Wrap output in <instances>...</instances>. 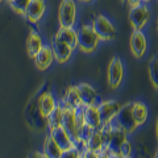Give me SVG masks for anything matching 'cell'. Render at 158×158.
Segmentation results:
<instances>
[{"label": "cell", "instance_id": "obj_24", "mask_svg": "<svg viewBox=\"0 0 158 158\" xmlns=\"http://www.w3.org/2000/svg\"><path fill=\"white\" fill-rule=\"evenodd\" d=\"M63 111H65V108L62 107V104H61V103H58V106L56 107V110H54V111L50 113V115H49V116L46 117L49 129H52V128H56V127L62 125Z\"/></svg>", "mask_w": 158, "mask_h": 158}, {"label": "cell", "instance_id": "obj_10", "mask_svg": "<svg viewBox=\"0 0 158 158\" xmlns=\"http://www.w3.org/2000/svg\"><path fill=\"white\" fill-rule=\"evenodd\" d=\"M49 131H50L49 132V135L53 137V140L57 142L58 146L61 148L62 150H67V149H70V148L75 146V141H74V138L71 137V135L62 125L52 128V129H49Z\"/></svg>", "mask_w": 158, "mask_h": 158}, {"label": "cell", "instance_id": "obj_7", "mask_svg": "<svg viewBox=\"0 0 158 158\" xmlns=\"http://www.w3.org/2000/svg\"><path fill=\"white\" fill-rule=\"evenodd\" d=\"M52 49H53L54 59L58 63H61V65L70 61L73 57V53H74V49L71 46H69L66 42H63L57 36H54L52 38Z\"/></svg>", "mask_w": 158, "mask_h": 158}, {"label": "cell", "instance_id": "obj_1", "mask_svg": "<svg viewBox=\"0 0 158 158\" xmlns=\"http://www.w3.org/2000/svg\"><path fill=\"white\" fill-rule=\"evenodd\" d=\"M100 38H99L98 33L95 32L92 24H83L78 31V48L79 50L90 54L94 53L99 46Z\"/></svg>", "mask_w": 158, "mask_h": 158}, {"label": "cell", "instance_id": "obj_15", "mask_svg": "<svg viewBox=\"0 0 158 158\" xmlns=\"http://www.w3.org/2000/svg\"><path fill=\"white\" fill-rule=\"evenodd\" d=\"M62 127L70 133L74 141L79 138V129L77 125L75 118V110L74 108H65L63 111V118H62Z\"/></svg>", "mask_w": 158, "mask_h": 158}, {"label": "cell", "instance_id": "obj_17", "mask_svg": "<svg viewBox=\"0 0 158 158\" xmlns=\"http://www.w3.org/2000/svg\"><path fill=\"white\" fill-rule=\"evenodd\" d=\"M44 46L42 37L36 29H31L29 31V36L27 38V53L31 58H34L37 56V53L41 50Z\"/></svg>", "mask_w": 158, "mask_h": 158}, {"label": "cell", "instance_id": "obj_13", "mask_svg": "<svg viewBox=\"0 0 158 158\" xmlns=\"http://www.w3.org/2000/svg\"><path fill=\"white\" fill-rule=\"evenodd\" d=\"M59 103L62 104L63 108H74V110L85 106L82 102L81 94H79L78 86H69L65 90V94L62 95V99Z\"/></svg>", "mask_w": 158, "mask_h": 158}, {"label": "cell", "instance_id": "obj_5", "mask_svg": "<svg viewBox=\"0 0 158 158\" xmlns=\"http://www.w3.org/2000/svg\"><path fill=\"white\" fill-rule=\"evenodd\" d=\"M116 124L120 125L121 128L128 132V135H132L135 133L138 128V124L135 120V116H133V111H132V103H127V104L121 106L120 111H118L117 116L115 118Z\"/></svg>", "mask_w": 158, "mask_h": 158}, {"label": "cell", "instance_id": "obj_36", "mask_svg": "<svg viewBox=\"0 0 158 158\" xmlns=\"http://www.w3.org/2000/svg\"><path fill=\"white\" fill-rule=\"evenodd\" d=\"M3 2H4V0H0V4H2V3H3Z\"/></svg>", "mask_w": 158, "mask_h": 158}, {"label": "cell", "instance_id": "obj_12", "mask_svg": "<svg viewBox=\"0 0 158 158\" xmlns=\"http://www.w3.org/2000/svg\"><path fill=\"white\" fill-rule=\"evenodd\" d=\"M58 106V103L56 100L54 95L50 91H45L42 92L41 95L38 96L37 99V108H38V112L41 113L42 117H48L50 113L56 110V107Z\"/></svg>", "mask_w": 158, "mask_h": 158}, {"label": "cell", "instance_id": "obj_11", "mask_svg": "<svg viewBox=\"0 0 158 158\" xmlns=\"http://www.w3.org/2000/svg\"><path fill=\"white\" fill-rule=\"evenodd\" d=\"M148 50V40L142 31H133L131 36V52L136 58H142Z\"/></svg>", "mask_w": 158, "mask_h": 158}, {"label": "cell", "instance_id": "obj_22", "mask_svg": "<svg viewBox=\"0 0 158 158\" xmlns=\"http://www.w3.org/2000/svg\"><path fill=\"white\" fill-rule=\"evenodd\" d=\"M87 146H88V157H96L98 152H100V149L104 146V141L102 138L100 129H94L91 136L87 140Z\"/></svg>", "mask_w": 158, "mask_h": 158}, {"label": "cell", "instance_id": "obj_16", "mask_svg": "<svg viewBox=\"0 0 158 158\" xmlns=\"http://www.w3.org/2000/svg\"><path fill=\"white\" fill-rule=\"evenodd\" d=\"M127 140H128V132L124 129V128H121L120 125L115 124V129H113L112 137H111L110 142H108V146H110L111 149L115 152L116 157H118L120 148H121V145L124 144Z\"/></svg>", "mask_w": 158, "mask_h": 158}, {"label": "cell", "instance_id": "obj_19", "mask_svg": "<svg viewBox=\"0 0 158 158\" xmlns=\"http://www.w3.org/2000/svg\"><path fill=\"white\" fill-rule=\"evenodd\" d=\"M56 36L58 38H61L63 42H66L69 46H71L74 50L78 48V31H75L74 28L59 27Z\"/></svg>", "mask_w": 158, "mask_h": 158}, {"label": "cell", "instance_id": "obj_34", "mask_svg": "<svg viewBox=\"0 0 158 158\" xmlns=\"http://www.w3.org/2000/svg\"><path fill=\"white\" fill-rule=\"evenodd\" d=\"M156 157H158V150H157V153H156Z\"/></svg>", "mask_w": 158, "mask_h": 158}, {"label": "cell", "instance_id": "obj_3", "mask_svg": "<svg viewBox=\"0 0 158 158\" xmlns=\"http://www.w3.org/2000/svg\"><path fill=\"white\" fill-rule=\"evenodd\" d=\"M92 27L95 29V32L98 33L100 41H112L116 37V28L112 24L111 20H108L104 15H98L94 19Z\"/></svg>", "mask_w": 158, "mask_h": 158}, {"label": "cell", "instance_id": "obj_33", "mask_svg": "<svg viewBox=\"0 0 158 158\" xmlns=\"http://www.w3.org/2000/svg\"><path fill=\"white\" fill-rule=\"evenodd\" d=\"M157 31H158V19H157Z\"/></svg>", "mask_w": 158, "mask_h": 158}, {"label": "cell", "instance_id": "obj_6", "mask_svg": "<svg viewBox=\"0 0 158 158\" xmlns=\"http://www.w3.org/2000/svg\"><path fill=\"white\" fill-rule=\"evenodd\" d=\"M123 79H124V65H123V61L118 57H113L107 70L108 86L113 88V90H116L121 85Z\"/></svg>", "mask_w": 158, "mask_h": 158}, {"label": "cell", "instance_id": "obj_35", "mask_svg": "<svg viewBox=\"0 0 158 158\" xmlns=\"http://www.w3.org/2000/svg\"><path fill=\"white\" fill-rule=\"evenodd\" d=\"M7 2H8V3H11V2H12V0H7Z\"/></svg>", "mask_w": 158, "mask_h": 158}, {"label": "cell", "instance_id": "obj_14", "mask_svg": "<svg viewBox=\"0 0 158 158\" xmlns=\"http://www.w3.org/2000/svg\"><path fill=\"white\" fill-rule=\"evenodd\" d=\"M33 59H34V63H36V67L38 70H41V71L48 70V69L52 66L53 61H56V59H54L52 45H45V44H44L41 50L37 53V56Z\"/></svg>", "mask_w": 158, "mask_h": 158}, {"label": "cell", "instance_id": "obj_18", "mask_svg": "<svg viewBox=\"0 0 158 158\" xmlns=\"http://www.w3.org/2000/svg\"><path fill=\"white\" fill-rule=\"evenodd\" d=\"M78 88H79V94H81L83 104L85 106L98 104V92L91 85H88V83H79Z\"/></svg>", "mask_w": 158, "mask_h": 158}, {"label": "cell", "instance_id": "obj_23", "mask_svg": "<svg viewBox=\"0 0 158 158\" xmlns=\"http://www.w3.org/2000/svg\"><path fill=\"white\" fill-rule=\"evenodd\" d=\"M132 111H133V116H135V120L138 124V127L144 125L148 121V117H149V110H148L145 103L133 102L132 103Z\"/></svg>", "mask_w": 158, "mask_h": 158}, {"label": "cell", "instance_id": "obj_32", "mask_svg": "<svg viewBox=\"0 0 158 158\" xmlns=\"http://www.w3.org/2000/svg\"><path fill=\"white\" fill-rule=\"evenodd\" d=\"M142 2H144V3H150L152 0H142Z\"/></svg>", "mask_w": 158, "mask_h": 158}, {"label": "cell", "instance_id": "obj_30", "mask_svg": "<svg viewBox=\"0 0 158 158\" xmlns=\"http://www.w3.org/2000/svg\"><path fill=\"white\" fill-rule=\"evenodd\" d=\"M156 135H157V140H158V117H157V121H156Z\"/></svg>", "mask_w": 158, "mask_h": 158}, {"label": "cell", "instance_id": "obj_2", "mask_svg": "<svg viewBox=\"0 0 158 158\" xmlns=\"http://www.w3.org/2000/svg\"><path fill=\"white\" fill-rule=\"evenodd\" d=\"M59 27L74 28L77 24V2L75 0H61L58 8Z\"/></svg>", "mask_w": 158, "mask_h": 158}, {"label": "cell", "instance_id": "obj_20", "mask_svg": "<svg viewBox=\"0 0 158 158\" xmlns=\"http://www.w3.org/2000/svg\"><path fill=\"white\" fill-rule=\"evenodd\" d=\"M85 120L86 124L94 128V129H98L102 125V118H100V113H99L98 104L85 106Z\"/></svg>", "mask_w": 158, "mask_h": 158}, {"label": "cell", "instance_id": "obj_8", "mask_svg": "<svg viewBox=\"0 0 158 158\" xmlns=\"http://www.w3.org/2000/svg\"><path fill=\"white\" fill-rule=\"evenodd\" d=\"M98 108H99V113H100L102 124H106V123L115 121L117 113L121 108V104L116 100H104L99 103Z\"/></svg>", "mask_w": 158, "mask_h": 158}, {"label": "cell", "instance_id": "obj_37", "mask_svg": "<svg viewBox=\"0 0 158 158\" xmlns=\"http://www.w3.org/2000/svg\"><path fill=\"white\" fill-rule=\"evenodd\" d=\"M121 2H123V3H125V0H121Z\"/></svg>", "mask_w": 158, "mask_h": 158}, {"label": "cell", "instance_id": "obj_29", "mask_svg": "<svg viewBox=\"0 0 158 158\" xmlns=\"http://www.w3.org/2000/svg\"><path fill=\"white\" fill-rule=\"evenodd\" d=\"M125 3L129 6V8H133V7L140 6V4L144 3V2H142V0H125Z\"/></svg>", "mask_w": 158, "mask_h": 158}, {"label": "cell", "instance_id": "obj_25", "mask_svg": "<svg viewBox=\"0 0 158 158\" xmlns=\"http://www.w3.org/2000/svg\"><path fill=\"white\" fill-rule=\"evenodd\" d=\"M149 78L153 87L158 90V56L153 57L149 62Z\"/></svg>", "mask_w": 158, "mask_h": 158}, {"label": "cell", "instance_id": "obj_31", "mask_svg": "<svg viewBox=\"0 0 158 158\" xmlns=\"http://www.w3.org/2000/svg\"><path fill=\"white\" fill-rule=\"evenodd\" d=\"M79 2H83V3H90V2H92V0H79Z\"/></svg>", "mask_w": 158, "mask_h": 158}, {"label": "cell", "instance_id": "obj_27", "mask_svg": "<svg viewBox=\"0 0 158 158\" xmlns=\"http://www.w3.org/2000/svg\"><path fill=\"white\" fill-rule=\"evenodd\" d=\"M132 153H133V148L132 144L129 141H125L124 144L121 145L120 148V153H118V158H128V157H132Z\"/></svg>", "mask_w": 158, "mask_h": 158}, {"label": "cell", "instance_id": "obj_4", "mask_svg": "<svg viewBox=\"0 0 158 158\" xmlns=\"http://www.w3.org/2000/svg\"><path fill=\"white\" fill-rule=\"evenodd\" d=\"M150 20V9L146 4L141 3L140 6L129 9V23L133 31H144L146 24Z\"/></svg>", "mask_w": 158, "mask_h": 158}, {"label": "cell", "instance_id": "obj_9", "mask_svg": "<svg viewBox=\"0 0 158 158\" xmlns=\"http://www.w3.org/2000/svg\"><path fill=\"white\" fill-rule=\"evenodd\" d=\"M45 11H46L45 0H31L27 7L24 17L31 24H38L42 20L44 15H45Z\"/></svg>", "mask_w": 158, "mask_h": 158}, {"label": "cell", "instance_id": "obj_21", "mask_svg": "<svg viewBox=\"0 0 158 158\" xmlns=\"http://www.w3.org/2000/svg\"><path fill=\"white\" fill-rule=\"evenodd\" d=\"M62 149L58 146V144L53 140V137L50 135H48L44 140L42 145V153L44 157L46 158H61L62 157Z\"/></svg>", "mask_w": 158, "mask_h": 158}, {"label": "cell", "instance_id": "obj_28", "mask_svg": "<svg viewBox=\"0 0 158 158\" xmlns=\"http://www.w3.org/2000/svg\"><path fill=\"white\" fill-rule=\"evenodd\" d=\"M61 158H79V152L75 146H73L67 150H63Z\"/></svg>", "mask_w": 158, "mask_h": 158}, {"label": "cell", "instance_id": "obj_26", "mask_svg": "<svg viewBox=\"0 0 158 158\" xmlns=\"http://www.w3.org/2000/svg\"><path fill=\"white\" fill-rule=\"evenodd\" d=\"M31 0H12L11 3H8L9 6H11L12 11L16 12L19 15H21V16H24L25 15V11H27V7Z\"/></svg>", "mask_w": 158, "mask_h": 158}]
</instances>
